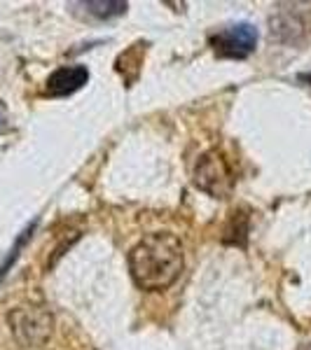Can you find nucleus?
Listing matches in <instances>:
<instances>
[{
  "label": "nucleus",
  "instance_id": "nucleus-1",
  "mask_svg": "<svg viewBox=\"0 0 311 350\" xmlns=\"http://www.w3.org/2000/svg\"><path fill=\"white\" fill-rule=\"evenodd\" d=\"M129 271L140 290L160 292L171 287L183 271V245L173 234L145 236L129 252Z\"/></svg>",
  "mask_w": 311,
  "mask_h": 350
},
{
  "label": "nucleus",
  "instance_id": "nucleus-2",
  "mask_svg": "<svg viewBox=\"0 0 311 350\" xmlns=\"http://www.w3.org/2000/svg\"><path fill=\"white\" fill-rule=\"evenodd\" d=\"M195 185L213 199H227L234 189V173L227 159L218 150H211L199 157L195 168Z\"/></svg>",
  "mask_w": 311,
  "mask_h": 350
},
{
  "label": "nucleus",
  "instance_id": "nucleus-3",
  "mask_svg": "<svg viewBox=\"0 0 311 350\" xmlns=\"http://www.w3.org/2000/svg\"><path fill=\"white\" fill-rule=\"evenodd\" d=\"M258 40H260V33L258 28L253 24H232L227 28H220L218 33H213L208 38V44L213 47L220 59H248L258 47Z\"/></svg>",
  "mask_w": 311,
  "mask_h": 350
},
{
  "label": "nucleus",
  "instance_id": "nucleus-4",
  "mask_svg": "<svg viewBox=\"0 0 311 350\" xmlns=\"http://www.w3.org/2000/svg\"><path fill=\"white\" fill-rule=\"evenodd\" d=\"M10 325L24 346H38L52 332V315L38 306H19L10 313Z\"/></svg>",
  "mask_w": 311,
  "mask_h": 350
},
{
  "label": "nucleus",
  "instance_id": "nucleus-5",
  "mask_svg": "<svg viewBox=\"0 0 311 350\" xmlns=\"http://www.w3.org/2000/svg\"><path fill=\"white\" fill-rule=\"evenodd\" d=\"M89 82V70L84 66H64L59 70H54L47 80V96L61 98V96H71L77 89H82Z\"/></svg>",
  "mask_w": 311,
  "mask_h": 350
},
{
  "label": "nucleus",
  "instance_id": "nucleus-6",
  "mask_svg": "<svg viewBox=\"0 0 311 350\" xmlns=\"http://www.w3.org/2000/svg\"><path fill=\"white\" fill-rule=\"evenodd\" d=\"M73 5L82 8L84 16H89V19H101V21L127 12V3H122V0H89V3H73Z\"/></svg>",
  "mask_w": 311,
  "mask_h": 350
},
{
  "label": "nucleus",
  "instance_id": "nucleus-7",
  "mask_svg": "<svg viewBox=\"0 0 311 350\" xmlns=\"http://www.w3.org/2000/svg\"><path fill=\"white\" fill-rule=\"evenodd\" d=\"M36 224H38V222L28 224V227H26L24 231H21V236H19V239L14 241V245H12V250H10L8 259H5V262L0 264V278H3V275H5V273H8V271H10V267H12V264L16 262V257H19V250H21V247L26 245V241L31 239V236H33V231H36Z\"/></svg>",
  "mask_w": 311,
  "mask_h": 350
},
{
  "label": "nucleus",
  "instance_id": "nucleus-8",
  "mask_svg": "<svg viewBox=\"0 0 311 350\" xmlns=\"http://www.w3.org/2000/svg\"><path fill=\"white\" fill-rule=\"evenodd\" d=\"M299 80H302V82H309V84H311V72H307V75H299Z\"/></svg>",
  "mask_w": 311,
  "mask_h": 350
}]
</instances>
